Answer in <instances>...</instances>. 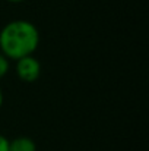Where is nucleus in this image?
<instances>
[{"mask_svg": "<svg viewBox=\"0 0 149 151\" xmlns=\"http://www.w3.org/2000/svg\"><path fill=\"white\" fill-rule=\"evenodd\" d=\"M40 43V34L34 24L28 21H12L0 32L1 54L12 60L32 56Z\"/></svg>", "mask_w": 149, "mask_h": 151, "instance_id": "f257e3e1", "label": "nucleus"}, {"mask_svg": "<svg viewBox=\"0 0 149 151\" xmlns=\"http://www.w3.org/2000/svg\"><path fill=\"white\" fill-rule=\"evenodd\" d=\"M7 1H12V3H19V1H24V0H7Z\"/></svg>", "mask_w": 149, "mask_h": 151, "instance_id": "0eeeda50", "label": "nucleus"}, {"mask_svg": "<svg viewBox=\"0 0 149 151\" xmlns=\"http://www.w3.org/2000/svg\"><path fill=\"white\" fill-rule=\"evenodd\" d=\"M0 151H9V141L3 135H0Z\"/></svg>", "mask_w": 149, "mask_h": 151, "instance_id": "39448f33", "label": "nucleus"}, {"mask_svg": "<svg viewBox=\"0 0 149 151\" xmlns=\"http://www.w3.org/2000/svg\"><path fill=\"white\" fill-rule=\"evenodd\" d=\"M41 72V65L34 56H26L16 60V73L25 82H34L38 79Z\"/></svg>", "mask_w": 149, "mask_h": 151, "instance_id": "f03ea898", "label": "nucleus"}, {"mask_svg": "<svg viewBox=\"0 0 149 151\" xmlns=\"http://www.w3.org/2000/svg\"><path fill=\"white\" fill-rule=\"evenodd\" d=\"M9 70V59L0 53V78H3Z\"/></svg>", "mask_w": 149, "mask_h": 151, "instance_id": "20e7f679", "label": "nucleus"}, {"mask_svg": "<svg viewBox=\"0 0 149 151\" xmlns=\"http://www.w3.org/2000/svg\"><path fill=\"white\" fill-rule=\"evenodd\" d=\"M1 103H3V94H1V90H0V107H1Z\"/></svg>", "mask_w": 149, "mask_h": 151, "instance_id": "423d86ee", "label": "nucleus"}, {"mask_svg": "<svg viewBox=\"0 0 149 151\" xmlns=\"http://www.w3.org/2000/svg\"><path fill=\"white\" fill-rule=\"evenodd\" d=\"M9 151H37V147L31 138L19 137L9 142Z\"/></svg>", "mask_w": 149, "mask_h": 151, "instance_id": "7ed1b4c3", "label": "nucleus"}]
</instances>
